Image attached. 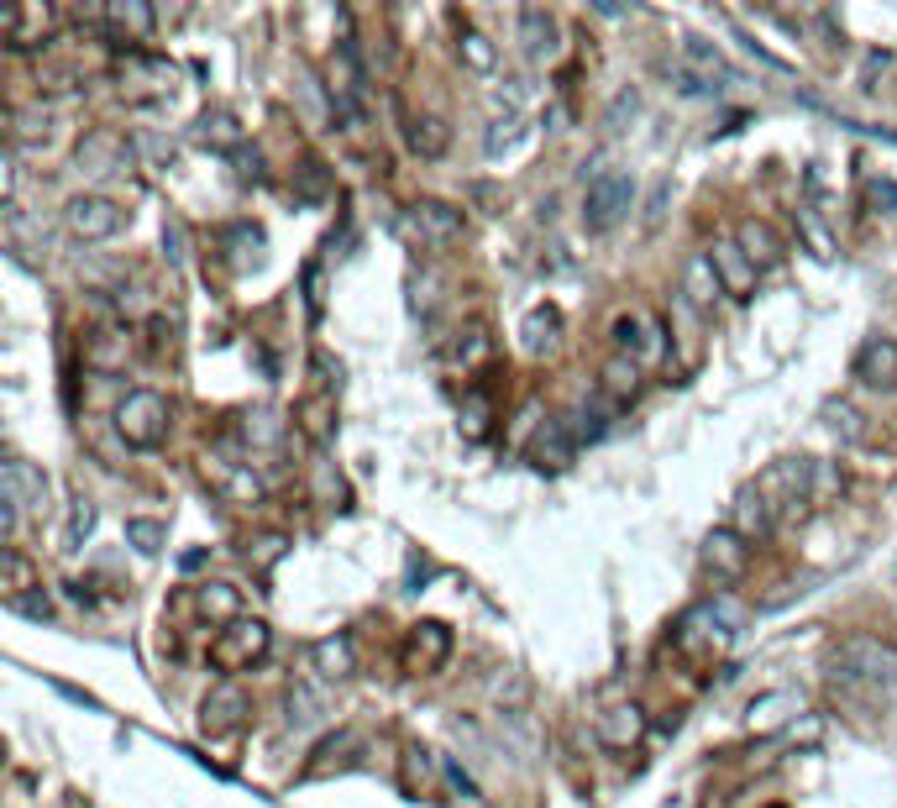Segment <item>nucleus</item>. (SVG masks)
Masks as SVG:
<instances>
[{
    "mask_svg": "<svg viewBox=\"0 0 897 808\" xmlns=\"http://www.w3.org/2000/svg\"><path fill=\"white\" fill-rule=\"evenodd\" d=\"M47 32H53V11H47V5H22V11L5 16V43H11L16 53L37 48Z\"/></svg>",
    "mask_w": 897,
    "mask_h": 808,
    "instance_id": "22",
    "label": "nucleus"
},
{
    "mask_svg": "<svg viewBox=\"0 0 897 808\" xmlns=\"http://www.w3.org/2000/svg\"><path fill=\"white\" fill-rule=\"evenodd\" d=\"M572 452H578V441H572L567 420H546V426L536 430V441H530V462H536V468H551V473H562L567 462H572Z\"/></svg>",
    "mask_w": 897,
    "mask_h": 808,
    "instance_id": "20",
    "label": "nucleus"
},
{
    "mask_svg": "<svg viewBox=\"0 0 897 808\" xmlns=\"http://www.w3.org/2000/svg\"><path fill=\"white\" fill-rule=\"evenodd\" d=\"M164 242H168V258H173V262H184V226H179V221H168Z\"/></svg>",
    "mask_w": 897,
    "mask_h": 808,
    "instance_id": "50",
    "label": "nucleus"
},
{
    "mask_svg": "<svg viewBox=\"0 0 897 808\" xmlns=\"http://www.w3.org/2000/svg\"><path fill=\"white\" fill-rule=\"evenodd\" d=\"M0 588H5V598H11V604H16V598H26L32 588H43V583H37V568H32L16 547L0 551Z\"/></svg>",
    "mask_w": 897,
    "mask_h": 808,
    "instance_id": "32",
    "label": "nucleus"
},
{
    "mask_svg": "<svg viewBox=\"0 0 897 808\" xmlns=\"http://www.w3.org/2000/svg\"><path fill=\"white\" fill-rule=\"evenodd\" d=\"M247 714H253V698L247 688H236V683H215L205 693V704H200V730L205 736H232L247 725Z\"/></svg>",
    "mask_w": 897,
    "mask_h": 808,
    "instance_id": "11",
    "label": "nucleus"
},
{
    "mask_svg": "<svg viewBox=\"0 0 897 808\" xmlns=\"http://www.w3.org/2000/svg\"><path fill=\"white\" fill-rule=\"evenodd\" d=\"M489 352H494V341H489V332H483V326H472L468 341H457V362H462V373H468V368H478Z\"/></svg>",
    "mask_w": 897,
    "mask_h": 808,
    "instance_id": "41",
    "label": "nucleus"
},
{
    "mask_svg": "<svg viewBox=\"0 0 897 808\" xmlns=\"http://www.w3.org/2000/svg\"><path fill=\"white\" fill-rule=\"evenodd\" d=\"M126 158V143H121V132H90L79 153H74V164L85 168V173H111V168Z\"/></svg>",
    "mask_w": 897,
    "mask_h": 808,
    "instance_id": "23",
    "label": "nucleus"
},
{
    "mask_svg": "<svg viewBox=\"0 0 897 808\" xmlns=\"http://www.w3.org/2000/svg\"><path fill=\"white\" fill-rule=\"evenodd\" d=\"M829 677L866 704H897V646L876 636H850L829 651Z\"/></svg>",
    "mask_w": 897,
    "mask_h": 808,
    "instance_id": "1",
    "label": "nucleus"
},
{
    "mask_svg": "<svg viewBox=\"0 0 897 808\" xmlns=\"http://www.w3.org/2000/svg\"><path fill=\"white\" fill-rule=\"evenodd\" d=\"M90 530H94V504L85 500V494H79V500H74V509H69V530H64V551H79V547H85V536H90Z\"/></svg>",
    "mask_w": 897,
    "mask_h": 808,
    "instance_id": "38",
    "label": "nucleus"
},
{
    "mask_svg": "<svg viewBox=\"0 0 897 808\" xmlns=\"http://www.w3.org/2000/svg\"><path fill=\"white\" fill-rule=\"evenodd\" d=\"M829 415H834V430H845L850 441H861V415L850 404H829Z\"/></svg>",
    "mask_w": 897,
    "mask_h": 808,
    "instance_id": "46",
    "label": "nucleus"
},
{
    "mask_svg": "<svg viewBox=\"0 0 897 808\" xmlns=\"http://www.w3.org/2000/svg\"><path fill=\"white\" fill-rule=\"evenodd\" d=\"M557 332H562V315H557L551 305H536L530 315H525V326H519L525 352H551V347H557Z\"/></svg>",
    "mask_w": 897,
    "mask_h": 808,
    "instance_id": "33",
    "label": "nucleus"
},
{
    "mask_svg": "<svg viewBox=\"0 0 897 808\" xmlns=\"http://www.w3.org/2000/svg\"><path fill=\"white\" fill-rule=\"evenodd\" d=\"M698 557H704V572L714 583H740V577L751 572V541H745L740 530H730V525L708 530Z\"/></svg>",
    "mask_w": 897,
    "mask_h": 808,
    "instance_id": "7",
    "label": "nucleus"
},
{
    "mask_svg": "<svg viewBox=\"0 0 897 808\" xmlns=\"http://www.w3.org/2000/svg\"><path fill=\"white\" fill-rule=\"evenodd\" d=\"M32 137H47V111H11V132H5V143L26 147Z\"/></svg>",
    "mask_w": 897,
    "mask_h": 808,
    "instance_id": "37",
    "label": "nucleus"
},
{
    "mask_svg": "<svg viewBox=\"0 0 897 808\" xmlns=\"http://www.w3.org/2000/svg\"><path fill=\"white\" fill-rule=\"evenodd\" d=\"M630 200H636L630 173H619V168L593 173L588 190H583V226H588V232H614V226L630 215Z\"/></svg>",
    "mask_w": 897,
    "mask_h": 808,
    "instance_id": "4",
    "label": "nucleus"
},
{
    "mask_svg": "<svg viewBox=\"0 0 897 808\" xmlns=\"http://www.w3.org/2000/svg\"><path fill=\"white\" fill-rule=\"evenodd\" d=\"M94 16L111 26L116 37H147V32H153V11H147L142 0H126V5H121V0H116V5H100Z\"/></svg>",
    "mask_w": 897,
    "mask_h": 808,
    "instance_id": "31",
    "label": "nucleus"
},
{
    "mask_svg": "<svg viewBox=\"0 0 897 808\" xmlns=\"http://www.w3.org/2000/svg\"><path fill=\"white\" fill-rule=\"evenodd\" d=\"M404 137H410V147H415L421 158H441V153H447V143H451V132H447V121H441V116H415Z\"/></svg>",
    "mask_w": 897,
    "mask_h": 808,
    "instance_id": "35",
    "label": "nucleus"
},
{
    "mask_svg": "<svg viewBox=\"0 0 897 808\" xmlns=\"http://www.w3.org/2000/svg\"><path fill=\"white\" fill-rule=\"evenodd\" d=\"M16 525H22V504H11L5 494H0V536L11 541V536H16Z\"/></svg>",
    "mask_w": 897,
    "mask_h": 808,
    "instance_id": "47",
    "label": "nucleus"
},
{
    "mask_svg": "<svg viewBox=\"0 0 897 808\" xmlns=\"http://www.w3.org/2000/svg\"><path fill=\"white\" fill-rule=\"evenodd\" d=\"M866 200H872V211L893 215L897 211V184L893 179H872V184H866Z\"/></svg>",
    "mask_w": 897,
    "mask_h": 808,
    "instance_id": "43",
    "label": "nucleus"
},
{
    "mask_svg": "<svg viewBox=\"0 0 897 808\" xmlns=\"http://www.w3.org/2000/svg\"><path fill=\"white\" fill-rule=\"evenodd\" d=\"M11 609H22V615H32V619H47V615H53V604H47V594H26V598H16Z\"/></svg>",
    "mask_w": 897,
    "mask_h": 808,
    "instance_id": "48",
    "label": "nucleus"
},
{
    "mask_svg": "<svg viewBox=\"0 0 897 808\" xmlns=\"http://www.w3.org/2000/svg\"><path fill=\"white\" fill-rule=\"evenodd\" d=\"M777 520H782V515H777V504L766 500V494H761L755 483H751V489H740V494H735L730 530H740L745 541H766V536L777 530Z\"/></svg>",
    "mask_w": 897,
    "mask_h": 808,
    "instance_id": "13",
    "label": "nucleus"
},
{
    "mask_svg": "<svg viewBox=\"0 0 897 808\" xmlns=\"http://www.w3.org/2000/svg\"><path fill=\"white\" fill-rule=\"evenodd\" d=\"M708 258H714V268H719V279H725V289H730V294H745V289L755 284L751 258H745L735 242H714V247H708Z\"/></svg>",
    "mask_w": 897,
    "mask_h": 808,
    "instance_id": "28",
    "label": "nucleus"
},
{
    "mask_svg": "<svg viewBox=\"0 0 897 808\" xmlns=\"http://www.w3.org/2000/svg\"><path fill=\"white\" fill-rule=\"evenodd\" d=\"M683 294L693 310H714L719 305V294H725V279H719V268L708 252H693L683 268Z\"/></svg>",
    "mask_w": 897,
    "mask_h": 808,
    "instance_id": "19",
    "label": "nucleus"
},
{
    "mask_svg": "<svg viewBox=\"0 0 897 808\" xmlns=\"http://www.w3.org/2000/svg\"><path fill=\"white\" fill-rule=\"evenodd\" d=\"M735 636V625L714 604H698V609H687L683 619H677V630H672V641H677V651H687V656H698V662H708V656H719L725 646H730Z\"/></svg>",
    "mask_w": 897,
    "mask_h": 808,
    "instance_id": "6",
    "label": "nucleus"
},
{
    "mask_svg": "<svg viewBox=\"0 0 897 808\" xmlns=\"http://www.w3.org/2000/svg\"><path fill=\"white\" fill-rule=\"evenodd\" d=\"M310 719H321V704L305 688H294L289 693V725H310Z\"/></svg>",
    "mask_w": 897,
    "mask_h": 808,
    "instance_id": "44",
    "label": "nucleus"
},
{
    "mask_svg": "<svg viewBox=\"0 0 897 808\" xmlns=\"http://www.w3.org/2000/svg\"><path fill=\"white\" fill-rule=\"evenodd\" d=\"M735 247L751 258L755 273H761V268H777V262L787 258V242L777 237V226H772V221H755V215H745V221L735 226Z\"/></svg>",
    "mask_w": 897,
    "mask_h": 808,
    "instance_id": "15",
    "label": "nucleus"
},
{
    "mask_svg": "<svg viewBox=\"0 0 897 808\" xmlns=\"http://www.w3.org/2000/svg\"><path fill=\"white\" fill-rule=\"evenodd\" d=\"M116 430H121V441L137 447V452L158 447L168 436V400L158 389H132V394L116 404Z\"/></svg>",
    "mask_w": 897,
    "mask_h": 808,
    "instance_id": "3",
    "label": "nucleus"
},
{
    "mask_svg": "<svg viewBox=\"0 0 897 808\" xmlns=\"http://www.w3.org/2000/svg\"><path fill=\"white\" fill-rule=\"evenodd\" d=\"M808 478H814V462H803V457H787V462H772L766 473L755 478V489L766 494V500L782 509H798L808 500Z\"/></svg>",
    "mask_w": 897,
    "mask_h": 808,
    "instance_id": "12",
    "label": "nucleus"
},
{
    "mask_svg": "<svg viewBox=\"0 0 897 808\" xmlns=\"http://www.w3.org/2000/svg\"><path fill=\"white\" fill-rule=\"evenodd\" d=\"M126 541H132L137 551H147V557H153V551H164L168 530H164L158 520H126Z\"/></svg>",
    "mask_w": 897,
    "mask_h": 808,
    "instance_id": "40",
    "label": "nucleus"
},
{
    "mask_svg": "<svg viewBox=\"0 0 897 808\" xmlns=\"http://www.w3.org/2000/svg\"><path fill=\"white\" fill-rule=\"evenodd\" d=\"M283 547H289L283 536H262L258 551H247V562H258V572H268V568H273V562L283 557Z\"/></svg>",
    "mask_w": 897,
    "mask_h": 808,
    "instance_id": "45",
    "label": "nucleus"
},
{
    "mask_svg": "<svg viewBox=\"0 0 897 808\" xmlns=\"http://www.w3.org/2000/svg\"><path fill=\"white\" fill-rule=\"evenodd\" d=\"M357 751H362V736H352V730H341V736H336V740H326V745L315 751V756H321V761H310V766H305V777H326L330 766H336V772H341V766H352V761H357Z\"/></svg>",
    "mask_w": 897,
    "mask_h": 808,
    "instance_id": "34",
    "label": "nucleus"
},
{
    "mask_svg": "<svg viewBox=\"0 0 897 808\" xmlns=\"http://www.w3.org/2000/svg\"><path fill=\"white\" fill-rule=\"evenodd\" d=\"M672 79H677L683 96H714L719 85H735V64L714 43H704V37H683Z\"/></svg>",
    "mask_w": 897,
    "mask_h": 808,
    "instance_id": "2",
    "label": "nucleus"
},
{
    "mask_svg": "<svg viewBox=\"0 0 897 808\" xmlns=\"http://www.w3.org/2000/svg\"><path fill=\"white\" fill-rule=\"evenodd\" d=\"M64 226L79 242H105L121 232V205L105 200V194H74L69 205H64Z\"/></svg>",
    "mask_w": 897,
    "mask_h": 808,
    "instance_id": "8",
    "label": "nucleus"
},
{
    "mask_svg": "<svg viewBox=\"0 0 897 808\" xmlns=\"http://www.w3.org/2000/svg\"><path fill=\"white\" fill-rule=\"evenodd\" d=\"M793 714H803V693H766V698H755L751 709H745V719H751V730H777V725H787Z\"/></svg>",
    "mask_w": 897,
    "mask_h": 808,
    "instance_id": "27",
    "label": "nucleus"
},
{
    "mask_svg": "<svg viewBox=\"0 0 897 808\" xmlns=\"http://www.w3.org/2000/svg\"><path fill=\"white\" fill-rule=\"evenodd\" d=\"M598 740L609 751H636L646 740V709L640 704H614V709L598 714Z\"/></svg>",
    "mask_w": 897,
    "mask_h": 808,
    "instance_id": "18",
    "label": "nucleus"
},
{
    "mask_svg": "<svg viewBox=\"0 0 897 808\" xmlns=\"http://www.w3.org/2000/svg\"><path fill=\"white\" fill-rule=\"evenodd\" d=\"M268 646H273V630L262 619H236L211 641V666L215 672H247L253 662L268 656Z\"/></svg>",
    "mask_w": 897,
    "mask_h": 808,
    "instance_id": "5",
    "label": "nucleus"
},
{
    "mask_svg": "<svg viewBox=\"0 0 897 808\" xmlns=\"http://www.w3.org/2000/svg\"><path fill=\"white\" fill-rule=\"evenodd\" d=\"M515 137H519V116H504V121H494V126H489L483 147H489V153H504V147L515 143Z\"/></svg>",
    "mask_w": 897,
    "mask_h": 808,
    "instance_id": "42",
    "label": "nucleus"
},
{
    "mask_svg": "<svg viewBox=\"0 0 897 808\" xmlns=\"http://www.w3.org/2000/svg\"><path fill=\"white\" fill-rule=\"evenodd\" d=\"M567 430H572V441H578V447H583V441H598V436L609 430V404H604V400H583L578 409H572Z\"/></svg>",
    "mask_w": 897,
    "mask_h": 808,
    "instance_id": "36",
    "label": "nucleus"
},
{
    "mask_svg": "<svg viewBox=\"0 0 897 808\" xmlns=\"http://www.w3.org/2000/svg\"><path fill=\"white\" fill-rule=\"evenodd\" d=\"M468 430H472V436H483V430H489V404L478 400V394L468 400Z\"/></svg>",
    "mask_w": 897,
    "mask_h": 808,
    "instance_id": "49",
    "label": "nucleus"
},
{
    "mask_svg": "<svg viewBox=\"0 0 897 808\" xmlns=\"http://www.w3.org/2000/svg\"><path fill=\"white\" fill-rule=\"evenodd\" d=\"M609 336H614V347H619L625 357H636V362H640V357H646V362H651V357H661V326L646 315V310L619 315Z\"/></svg>",
    "mask_w": 897,
    "mask_h": 808,
    "instance_id": "16",
    "label": "nucleus"
},
{
    "mask_svg": "<svg viewBox=\"0 0 897 808\" xmlns=\"http://www.w3.org/2000/svg\"><path fill=\"white\" fill-rule=\"evenodd\" d=\"M451 656V630L447 625H436V619H421L410 636H404V672L410 677H430V672H441Z\"/></svg>",
    "mask_w": 897,
    "mask_h": 808,
    "instance_id": "10",
    "label": "nucleus"
},
{
    "mask_svg": "<svg viewBox=\"0 0 897 808\" xmlns=\"http://www.w3.org/2000/svg\"><path fill=\"white\" fill-rule=\"evenodd\" d=\"M294 426L305 430L310 441L326 452L330 436H336V400H330V394H315V400H305L300 409H294Z\"/></svg>",
    "mask_w": 897,
    "mask_h": 808,
    "instance_id": "24",
    "label": "nucleus"
},
{
    "mask_svg": "<svg viewBox=\"0 0 897 808\" xmlns=\"http://www.w3.org/2000/svg\"><path fill=\"white\" fill-rule=\"evenodd\" d=\"M457 48H462V58H468L472 69H494V58H498V53L489 48V37H483V32H472V26H462V32H457Z\"/></svg>",
    "mask_w": 897,
    "mask_h": 808,
    "instance_id": "39",
    "label": "nucleus"
},
{
    "mask_svg": "<svg viewBox=\"0 0 897 808\" xmlns=\"http://www.w3.org/2000/svg\"><path fill=\"white\" fill-rule=\"evenodd\" d=\"M519 37H525V53H530V58H551V53H557V16L541 11V5H525V11H519Z\"/></svg>",
    "mask_w": 897,
    "mask_h": 808,
    "instance_id": "26",
    "label": "nucleus"
},
{
    "mask_svg": "<svg viewBox=\"0 0 897 808\" xmlns=\"http://www.w3.org/2000/svg\"><path fill=\"white\" fill-rule=\"evenodd\" d=\"M850 373L866 383V389H893L897 383V341L893 336H866L861 352L850 362Z\"/></svg>",
    "mask_w": 897,
    "mask_h": 808,
    "instance_id": "14",
    "label": "nucleus"
},
{
    "mask_svg": "<svg viewBox=\"0 0 897 808\" xmlns=\"http://www.w3.org/2000/svg\"><path fill=\"white\" fill-rule=\"evenodd\" d=\"M598 379H604V394H609L614 404H630L640 394V362L636 357H625V352H614L609 362H604Z\"/></svg>",
    "mask_w": 897,
    "mask_h": 808,
    "instance_id": "30",
    "label": "nucleus"
},
{
    "mask_svg": "<svg viewBox=\"0 0 897 808\" xmlns=\"http://www.w3.org/2000/svg\"><path fill=\"white\" fill-rule=\"evenodd\" d=\"M126 352H132V332L105 326V332H94L90 341H85V368H94V373H121V368H126Z\"/></svg>",
    "mask_w": 897,
    "mask_h": 808,
    "instance_id": "21",
    "label": "nucleus"
},
{
    "mask_svg": "<svg viewBox=\"0 0 897 808\" xmlns=\"http://www.w3.org/2000/svg\"><path fill=\"white\" fill-rule=\"evenodd\" d=\"M194 609L211 625H236L242 619V594L232 583H205V588H194Z\"/></svg>",
    "mask_w": 897,
    "mask_h": 808,
    "instance_id": "25",
    "label": "nucleus"
},
{
    "mask_svg": "<svg viewBox=\"0 0 897 808\" xmlns=\"http://www.w3.org/2000/svg\"><path fill=\"white\" fill-rule=\"evenodd\" d=\"M400 232L415 247H447V242L462 237V211H451L441 200H421V205H410V215L400 221Z\"/></svg>",
    "mask_w": 897,
    "mask_h": 808,
    "instance_id": "9",
    "label": "nucleus"
},
{
    "mask_svg": "<svg viewBox=\"0 0 897 808\" xmlns=\"http://www.w3.org/2000/svg\"><path fill=\"white\" fill-rule=\"evenodd\" d=\"M310 662H315V672H321V677H352L357 651H352V641H347V636H326V641L310 646Z\"/></svg>",
    "mask_w": 897,
    "mask_h": 808,
    "instance_id": "29",
    "label": "nucleus"
},
{
    "mask_svg": "<svg viewBox=\"0 0 897 808\" xmlns=\"http://www.w3.org/2000/svg\"><path fill=\"white\" fill-rule=\"evenodd\" d=\"M0 494L11 504H22V509H43L47 504V478L32 468V462H22V457H5L0 462Z\"/></svg>",
    "mask_w": 897,
    "mask_h": 808,
    "instance_id": "17",
    "label": "nucleus"
}]
</instances>
